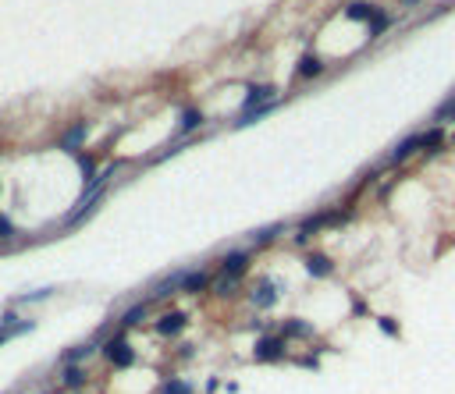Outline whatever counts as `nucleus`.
I'll return each mask as SVG.
<instances>
[{"label": "nucleus", "mask_w": 455, "mask_h": 394, "mask_svg": "<svg viewBox=\"0 0 455 394\" xmlns=\"http://www.w3.org/2000/svg\"><path fill=\"white\" fill-rule=\"evenodd\" d=\"M281 356H285V338H271V334H267V338L256 341V359L260 362H278Z\"/></svg>", "instance_id": "obj_2"}, {"label": "nucleus", "mask_w": 455, "mask_h": 394, "mask_svg": "<svg viewBox=\"0 0 455 394\" xmlns=\"http://www.w3.org/2000/svg\"><path fill=\"white\" fill-rule=\"evenodd\" d=\"M406 4H417V0H406Z\"/></svg>", "instance_id": "obj_28"}, {"label": "nucleus", "mask_w": 455, "mask_h": 394, "mask_svg": "<svg viewBox=\"0 0 455 394\" xmlns=\"http://www.w3.org/2000/svg\"><path fill=\"white\" fill-rule=\"evenodd\" d=\"M78 167H82V178H86V181H93V174H96V157H89V153H78Z\"/></svg>", "instance_id": "obj_18"}, {"label": "nucleus", "mask_w": 455, "mask_h": 394, "mask_svg": "<svg viewBox=\"0 0 455 394\" xmlns=\"http://www.w3.org/2000/svg\"><path fill=\"white\" fill-rule=\"evenodd\" d=\"M82 142H86V124H75V128L60 139V150H65V153H78Z\"/></svg>", "instance_id": "obj_9"}, {"label": "nucleus", "mask_w": 455, "mask_h": 394, "mask_svg": "<svg viewBox=\"0 0 455 394\" xmlns=\"http://www.w3.org/2000/svg\"><path fill=\"white\" fill-rule=\"evenodd\" d=\"M353 313H359V316H363V313H366V302H359V299H353Z\"/></svg>", "instance_id": "obj_27"}, {"label": "nucleus", "mask_w": 455, "mask_h": 394, "mask_svg": "<svg viewBox=\"0 0 455 394\" xmlns=\"http://www.w3.org/2000/svg\"><path fill=\"white\" fill-rule=\"evenodd\" d=\"M103 356H107L114 366H121V369L135 362V351H132V345H125V338H114L107 348H103Z\"/></svg>", "instance_id": "obj_1"}, {"label": "nucleus", "mask_w": 455, "mask_h": 394, "mask_svg": "<svg viewBox=\"0 0 455 394\" xmlns=\"http://www.w3.org/2000/svg\"><path fill=\"white\" fill-rule=\"evenodd\" d=\"M345 14H348V18H356V22H366V18H374V14H377V8H374V4H366V0H356V4H348Z\"/></svg>", "instance_id": "obj_10"}, {"label": "nucleus", "mask_w": 455, "mask_h": 394, "mask_svg": "<svg viewBox=\"0 0 455 394\" xmlns=\"http://www.w3.org/2000/svg\"><path fill=\"white\" fill-rule=\"evenodd\" d=\"M417 150H423V139L420 135H406L402 142H399V146H395V153H391V163H395V167H399V163H406L412 153H417Z\"/></svg>", "instance_id": "obj_5"}, {"label": "nucleus", "mask_w": 455, "mask_h": 394, "mask_svg": "<svg viewBox=\"0 0 455 394\" xmlns=\"http://www.w3.org/2000/svg\"><path fill=\"white\" fill-rule=\"evenodd\" d=\"M11 235H14V224L8 217H0V238H11Z\"/></svg>", "instance_id": "obj_25"}, {"label": "nucleus", "mask_w": 455, "mask_h": 394, "mask_svg": "<svg viewBox=\"0 0 455 394\" xmlns=\"http://www.w3.org/2000/svg\"><path fill=\"white\" fill-rule=\"evenodd\" d=\"M245 266H249V253H242V248H235V253H228V256H224V277L238 281Z\"/></svg>", "instance_id": "obj_4"}, {"label": "nucleus", "mask_w": 455, "mask_h": 394, "mask_svg": "<svg viewBox=\"0 0 455 394\" xmlns=\"http://www.w3.org/2000/svg\"><path fill=\"white\" fill-rule=\"evenodd\" d=\"M203 124V114L196 111V107H189V111H181V121H178V132H192V128H199Z\"/></svg>", "instance_id": "obj_13"}, {"label": "nucleus", "mask_w": 455, "mask_h": 394, "mask_svg": "<svg viewBox=\"0 0 455 394\" xmlns=\"http://www.w3.org/2000/svg\"><path fill=\"white\" fill-rule=\"evenodd\" d=\"M25 330H32V320H25V323H14V327H11V323H4V327H0V345H4L11 334H25Z\"/></svg>", "instance_id": "obj_17"}, {"label": "nucleus", "mask_w": 455, "mask_h": 394, "mask_svg": "<svg viewBox=\"0 0 455 394\" xmlns=\"http://www.w3.org/2000/svg\"><path fill=\"white\" fill-rule=\"evenodd\" d=\"M438 117H441V121L455 117V100H452V107H438Z\"/></svg>", "instance_id": "obj_26"}, {"label": "nucleus", "mask_w": 455, "mask_h": 394, "mask_svg": "<svg viewBox=\"0 0 455 394\" xmlns=\"http://www.w3.org/2000/svg\"><path fill=\"white\" fill-rule=\"evenodd\" d=\"M274 302H278V284L260 281V284L253 288V305H256V309H271Z\"/></svg>", "instance_id": "obj_6"}, {"label": "nucleus", "mask_w": 455, "mask_h": 394, "mask_svg": "<svg viewBox=\"0 0 455 394\" xmlns=\"http://www.w3.org/2000/svg\"><path fill=\"white\" fill-rule=\"evenodd\" d=\"M331 266H335V263H331L324 253H309V256H306V270H309V277H327V274H331Z\"/></svg>", "instance_id": "obj_8"}, {"label": "nucleus", "mask_w": 455, "mask_h": 394, "mask_svg": "<svg viewBox=\"0 0 455 394\" xmlns=\"http://www.w3.org/2000/svg\"><path fill=\"white\" fill-rule=\"evenodd\" d=\"M164 394H192V387L185 380H168V384H164Z\"/></svg>", "instance_id": "obj_23"}, {"label": "nucleus", "mask_w": 455, "mask_h": 394, "mask_svg": "<svg viewBox=\"0 0 455 394\" xmlns=\"http://www.w3.org/2000/svg\"><path fill=\"white\" fill-rule=\"evenodd\" d=\"M93 351V345H78V348H71V351H65V362L71 366V362H78V359H86Z\"/></svg>", "instance_id": "obj_21"}, {"label": "nucleus", "mask_w": 455, "mask_h": 394, "mask_svg": "<svg viewBox=\"0 0 455 394\" xmlns=\"http://www.w3.org/2000/svg\"><path fill=\"white\" fill-rule=\"evenodd\" d=\"M146 309H150L146 302H139V305H132V309H129V313H125V316H121V323H125V327H135V323H142V316H146Z\"/></svg>", "instance_id": "obj_15"}, {"label": "nucleus", "mask_w": 455, "mask_h": 394, "mask_svg": "<svg viewBox=\"0 0 455 394\" xmlns=\"http://www.w3.org/2000/svg\"><path fill=\"white\" fill-rule=\"evenodd\" d=\"M420 139H423V150H438L441 142H445V128H430V132H423Z\"/></svg>", "instance_id": "obj_16"}, {"label": "nucleus", "mask_w": 455, "mask_h": 394, "mask_svg": "<svg viewBox=\"0 0 455 394\" xmlns=\"http://www.w3.org/2000/svg\"><path fill=\"white\" fill-rule=\"evenodd\" d=\"M260 100L274 103V100H278V89H274V86H249V89H245V100H242L245 114H249V111H260Z\"/></svg>", "instance_id": "obj_3"}, {"label": "nucleus", "mask_w": 455, "mask_h": 394, "mask_svg": "<svg viewBox=\"0 0 455 394\" xmlns=\"http://www.w3.org/2000/svg\"><path fill=\"white\" fill-rule=\"evenodd\" d=\"M306 334H313V327L306 320H288L285 323V338H306Z\"/></svg>", "instance_id": "obj_14"}, {"label": "nucleus", "mask_w": 455, "mask_h": 394, "mask_svg": "<svg viewBox=\"0 0 455 394\" xmlns=\"http://www.w3.org/2000/svg\"><path fill=\"white\" fill-rule=\"evenodd\" d=\"M324 71V65H320V57H313V54H306L302 60H299V75L302 78H317Z\"/></svg>", "instance_id": "obj_11"}, {"label": "nucleus", "mask_w": 455, "mask_h": 394, "mask_svg": "<svg viewBox=\"0 0 455 394\" xmlns=\"http://www.w3.org/2000/svg\"><path fill=\"white\" fill-rule=\"evenodd\" d=\"M185 323H189V316H185V313H168V316H160V320H157V334L175 338L178 330H185Z\"/></svg>", "instance_id": "obj_7"}, {"label": "nucleus", "mask_w": 455, "mask_h": 394, "mask_svg": "<svg viewBox=\"0 0 455 394\" xmlns=\"http://www.w3.org/2000/svg\"><path fill=\"white\" fill-rule=\"evenodd\" d=\"M381 330H384V334H391V338H399V323L391 320V316H381Z\"/></svg>", "instance_id": "obj_24"}, {"label": "nucleus", "mask_w": 455, "mask_h": 394, "mask_svg": "<svg viewBox=\"0 0 455 394\" xmlns=\"http://www.w3.org/2000/svg\"><path fill=\"white\" fill-rule=\"evenodd\" d=\"M384 29H391V14H374V18H370V36H381Z\"/></svg>", "instance_id": "obj_19"}, {"label": "nucleus", "mask_w": 455, "mask_h": 394, "mask_svg": "<svg viewBox=\"0 0 455 394\" xmlns=\"http://www.w3.org/2000/svg\"><path fill=\"white\" fill-rule=\"evenodd\" d=\"M281 227H285V224H271V227H260V231H256L253 238H256V242H271V238H278V235H281Z\"/></svg>", "instance_id": "obj_22"}, {"label": "nucleus", "mask_w": 455, "mask_h": 394, "mask_svg": "<svg viewBox=\"0 0 455 394\" xmlns=\"http://www.w3.org/2000/svg\"><path fill=\"white\" fill-rule=\"evenodd\" d=\"M86 384V373H82L78 366H68L65 369V387H82Z\"/></svg>", "instance_id": "obj_20"}, {"label": "nucleus", "mask_w": 455, "mask_h": 394, "mask_svg": "<svg viewBox=\"0 0 455 394\" xmlns=\"http://www.w3.org/2000/svg\"><path fill=\"white\" fill-rule=\"evenodd\" d=\"M206 284H210V274H206V270H196V274H189V277L181 281V292H203Z\"/></svg>", "instance_id": "obj_12"}]
</instances>
